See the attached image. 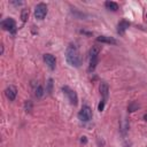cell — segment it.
Here are the masks:
<instances>
[{"mask_svg": "<svg viewBox=\"0 0 147 147\" xmlns=\"http://www.w3.org/2000/svg\"><path fill=\"white\" fill-rule=\"evenodd\" d=\"M65 60L67 62L71 65V67H80L82 64V60H80V55H79V51L77 48V46L75 44H69L67 46L65 49Z\"/></svg>", "mask_w": 147, "mask_h": 147, "instance_id": "obj_1", "label": "cell"}, {"mask_svg": "<svg viewBox=\"0 0 147 147\" xmlns=\"http://www.w3.org/2000/svg\"><path fill=\"white\" fill-rule=\"evenodd\" d=\"M1 26H2L3 30L9 31L11 34H15V32H16V30H17L16 22H15V20L11 18V17H8V18L3 20V21L1 22Z\"/></svg>", "mask_w": 147, "mask_h": 147, "instance_id": "obj_2", "label": "cell"}, {"mask_svg": "<svg viewBox=\"0 0 147 147\" xmlns=\"http://www.w3.org/2000/svg\"><path fill=\"white\" fill-rule=\"evenodd\" d=\"M62 91H63V93L68 96V100L70 101V103H71L72 106H77V103H78V96H77V93H76L72 88H70L69 86H67V85L62 86Z\"/></svg>", "mask_w": 147, "mask_h": 147, "instance_id": "obj_3", "label": "cell"}, {"mask_svg": "<svg viewBox=\"0 0 147 147\" xmlns=\"http://www.w3.org/2000/svg\"><path fill=\"white\" fill-rule=\"evenodd\" d=\"M92 109L88 107V106H83L82 109L79 110L78 113V119L82 121V122H88L92 119Z\"/></svg>", "mask_w": 147, "mask_h": 147, "instance_id": "obj_4", "label": "cell"}, {"mask_svg": "<svg viewBox=\"0 0 147 147\" xmlns=\"http://www.w3.org/2000/svg\"><path fill=\"white\" fill-rule=\"evenodd\" d=\"M47 11H48V9H47L46 3L40 2V3H38V5L36 6V8H34V16H36V18H38V20H44V18L46 17V15H47Z\"/></svg>", "mask_w": 147, "mask_h": 147, "instance_id": "obj_5", "label": "cell"}, {"mask_svg": "<svg viewBox=\"0 0 147 147\" xmlns=\"http://www.w3.org/2000/svg\"><path fill=\"white\" fill-rule=\"evenodd\" d=\"M44 61H45V63L47 64V67L51 70H54L55 69V67H56V59H55L54 55H52L49 53L44 54Z\"/></svg>", "mask_w": 147, "mask_h": 147, "instance_id": "obj_6", "label": "cell"}, {"mask_svg": "<svg viewBox=\"0 0 147 147\" xmlns=\"http://www.w3.org/2000/svg\"><path fill=\"white\" fill-rule=\"evenodd\" d=\"M5 94L9 101H14L16 99V95H17V88L15 86L10 85L5 90Z\"/></svg>", "mask_w": 147, "mask_h": 147, "instance_id": "obj_7", "label": "cell"}, {"mask_svg": "<svg viewBox=\"0 0 147 147\" xmlns=\"http://www.w3.org/2000/svg\"><path fill=\"white\" fill-rule=\"evenodd\" d=\"M129 28H130V22L126 21V20H122V21L118 23V25H117V33H118V34H124L125 31H126Z\"/></svg>", "mask_w": 147, "mask_h": 147, "instance_id": "obj_8", "label": "cell"}, {"mask_svg": "<svg viewBox=\"0 0 147 147\" xmlns=\"http://www.w3.org/2000/svg\"><path fill=\"white\" fill-rule=\"evenodd\" d=\"M96 41L99 42H105V44H109V45H116L117 40L113 37H108V36H99L96 38Z\"/></svg>", "mask_w": 147, "mask_h": 147, "instance_id": "obj_9", "label": "cell"}, {"mask_svg": "<svg viewBox=\"0 0 147 147\" xmlns=\"http://www.w3.org/2000/svg\"><path fill=\"white\" fill-rule=\"evenodd\" d=\"M100 93H101V95H102V99L107 101L108 95H109V86H108L107 83L102 82V83L100 84Z\"/></svg>", "mask_w": 147, "mask_h": 147, "instance_id": "obj_10", "label": "cell"}, {"mask_svg": "<svg viewBox=\"0 0 147 147\" xmlns=\"http://www.w3.org/2000/svg\"><path fill=\"white\" fill-rule=\"evenodd\" d=\"M101 52V46L99 45H93L90 49V59H96L99 57V54Z\"/></svg>", "mask_w": 147, "mask_h": 147, "instance_id": "obj_11", "label": "cell"}, {"mask_svg": "<svg viewBox=\"0 0 147 147\" xmlns=\"http://www.w3.org/2000/svg\"><path fill=\"white\" fill-rule=\"evenodd\" d=\"M105 7L108 10H111V11H117L118 10V5L115 1H106L105 2Z\"/></svg>", "mask_w": 147, "mask_h": 147, "instance_id": "obj_12", "label": "cell"}, {"mask_svg": "<svg viewBox=\"0 0 147 147\" xmlns=\"http://www.w3.org/2000/svg\"><path fill=\"white\" fill-rule=\"evenodd\" d=\"M44 93H45L44 87H42L41 85H38V86L36 87V90H34V95H36L38 99H40V98L44 95Z\"/></svg>", "mask_w": 147, "mask_h": 147, "instance_id": "obj_13", "label": "cell"}, {"mask_svg": "<svg viewBox=\"0 0 147 147\" xmlns=\"http://www.w3.org/2000/svg\"><path fill=\"white\" fill-rule=\"evenodd\" d=\"M138 108H139V105H138L136 101H132V102H130V105L127 106V110H129L130 113L138 110Z\"/></svg>", "mask_w": 147, "mask_h": 147, "instance_id": "obj_14", "label": "cell"}, {"mask_svg": "<svg viewBox=\"0 0 147 147\" xmlns=\"http://www.w3.org/2000/svg\"><path fill=\"white\" fill-rule=\"evenodd\" d=\"M28 17H29V9H26V8L22 9V13H21L22 22H23V23H25V22H26V20H28Z\"/></svg>", "mask_w": 147, "mask_h": 147, "instance_id": "obj_15", "label": "cell"}, {"mask_svg": "<svg viewBox=\"0 0 147 147\" xmlns=\"http://www.w3.org/2000/svg\"><path fill=\"white\" fill-rule=\"evenodd\" d=\"M46 91L51 94L52 93V91H53V79L52 78H49L48 80H47V87H46Z\"/></svg>", "mask_w": 147, "mask_h": 147, "instance_id": "obj_16", "label": "cell"}, {"mask_svg": "<svg viewBox=\"0 0 147 147\" xmlns=\"http://www.w3.org/2000/svg\"><path fill=\"white\" fill-rule=\"evenodd\" d=\"M24 108H25V111L28 113H30L31 110H32V101H30V100H26L25 101V103H24Z\"/></svg>", "mask_w": 147, "mask_h": 147, "instance_id": "obj_17", "label": "cell"}, {"mask_svg": "<svg viewBox=\"0 0 147 147\" xmlns=\"http://www.w3.org/2000/svg\"><path fill=\"white\" fill-rule=\"evenodd\" d=\"M106 100H103V99H101V101H100V103H99V106H98V110L99 111H102L103 109H105V105H106Z\"/></svg>", "mask_w": 147, "mask_h": 147, "instance_id": "obj_18", "label": "cell"}, {"mask_svg": "<svg viewBox=\"0 0 147 147\" xmlns=\"http://www.w3.org/2000/svg\"><path fill=\"white\" fill-rule=\"evenodd\" d=\"M10 3H11V5H14V6H20V5H22V2H21V1H11Z\"/></svg>", "mask_w": 147, "mask_h": 147, "instance_id": "obj_19", "label": "cell"}, {"mask_svg": "<svg viewBox=\"0 0 147 147\" xmlns=\"http://www.w3.org/2000/svg\"><path fill=\"white\" fill-rule=\"evenodd\" d=\"M86 142V137H82V142Z\"/></svg>", "mask_w": 147, "mask_h": 147, "instance_id": "obj_20", "label": "cell"}, {"mask_svg": "<svg viewBox=\"0 0 147 147\" xmlns=\"http://www.w3.org/2000/svg\"><path fill=\"white\" fill-rule=\"evenodd\" d=\"M1 54H3V45H1Z\"/></svg>", "mask_w": 147, "mask_h": 147, "instance_id": "obj_21", "label": "cell"}, {"mask_svg": "<svg viewBox=\"0 0 147 147\" xmlns=\"http://www.w3.org/2000/svg\"><path fill=\"white\" fill-rule=\"evenodd\" d=\"M144 118H145V121H147V114H146V115H144Z\"/></svg>", "mask_w": 147, "mask_h": 147, "instance_id": "obj_22", "label": "cell"}, {"mask_svg": "<svg viewBox=\"0 0 147 147\" xmlns=\"http://www.w3.org/2000/svg\"><path fill=\"white\" fill-rule=\"evenodd\" d=\"M146 17H147V15H146Z\"/></svg>", "mask_w": 147, "mask_h": 147, "instance_id": "obj_23", "label": "cell"}]
</instances>
